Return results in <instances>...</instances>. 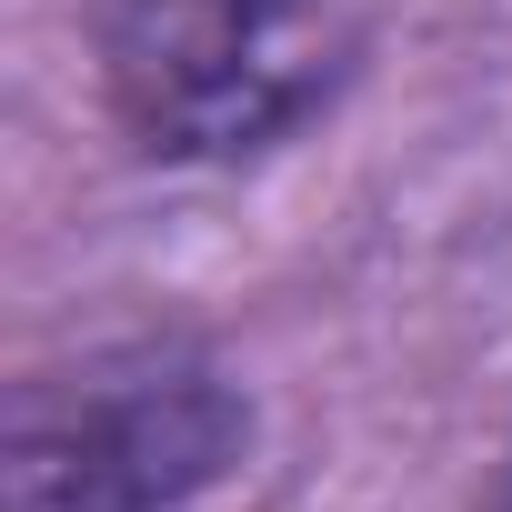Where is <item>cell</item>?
Returning <instances> with one entry per match:
<instances>
[{"label": "cell", "mask_w": 512, "mask_h": 512, "mask_svg": "<svg viewBox=\"0 0 512 512\" xmlns=\"http://www.w3.org/2000/svg\"><path fill=\"white\" fill-rule=\"evenodd\" d=\"M482 512H512V472H502V492H492V502H482Z\"/></svg>", "instance_id": "3"}, {"label": "cell", "mask_w": 512, "mask_h": 512, "mask_svg": "<svg viewBox=\"0 0 512 512\" xmlns=\"http://www.w3.org/2000/svg\"><path fill=\"white\" fill-rule=\"evenodd\" d=\"M362 0H101V81L151 161H251L332 111Z\"/></svg>", "instance_id": "1"}, {"label": "cell", "mask_w": 512, "mask_h": 512, "mask_svg": "<svg viewBox=\"0 0 512 512\" xmlns=\"http://www.w3.org/2000/svg\"><path fill=\"white\" fill-rule=\"evenodd\" d=\"M251 442L241 382L201 342H111L11 402L0 512H181Z\"/></svg>", "instance_id": "2"}]
</instances>
